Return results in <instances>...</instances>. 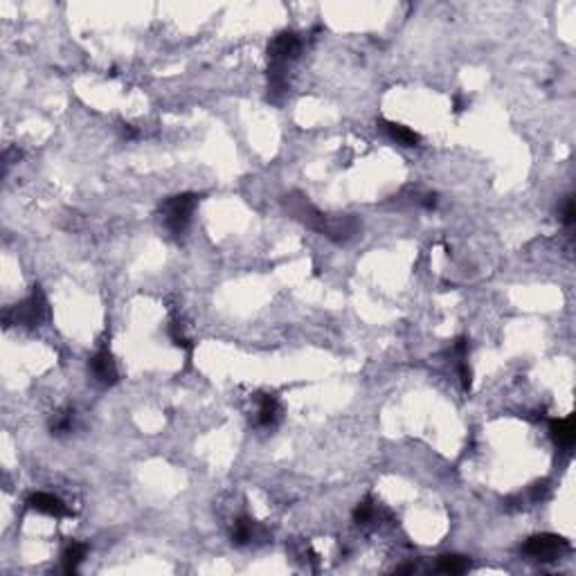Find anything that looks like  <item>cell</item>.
Masks as SVG:
<instances>
[{"mask_svg": "<svg viewBox=\"0 0 576 576\" xmlns=\"http://www.w3.org/2000/svg\"><path fill=\"white\" fill-rule=\"evenodd\" d=\"M45 318H48V299H45L43 291L39 286L32 288L30 297H25L23 302L9 306L5 311V325L11 327H25V329H37L41 327Z\"/></svg>", "mask_w": 576, "mask_h": 576, "instance_id": "cell-1", "label": "cell"}, {"mask_svg": "<svg viewBox=\"0 0 576 576\" xmlns=\"http://www.w3.org/2000/svg\"><path fill=\"white\" fill-rule=\"evenodd\" d=\"M199 205V196L196 194H176L169 196V199L160 205V218H163L165 227L174 237H182L187 232V227L192 223V214Z\"/></svg>", "mask_w": 576, "mask_h": 576, "instance_id": "cell-2", "label": "cell"}, {"mask_svg": "<svg viewBox=\"0 0 576 576\" xmlns=\"http://www.w3.org/2000/svg\"><path fill=\"white\" fill-rule=\"evenodd\" d=\"M568 549H570V543L563 536H556V534H538V536H532L522 545V551L527 556L543 561V563L561 558Z\"/></svg>", "mask_w": 576, "mask_h": 576, "instance_id": "cell-3", "label": "cell"}, {"mask_svg": "<svg viewBox=\"0 0 576 576\" xmlns=\"http://www.w3.org/2000/svg\"><path fill=\"white\" fill-rule=\"evenodd\" d=\"M302 52V39L295 32H282L277 34L268 45V61L270 65H284L288 61H295Z\"/></svg>", "mask_w": 576, "mask_h": 576, "instance_id": "cell-4", "label": "cell"}, {"mask_svg": "<svg viewBox=\"0 0 576 576\" xmlns=\"http://www.w3.org/2000/svg\"><path fill=\"white\" fill-rule=\"evenodd\" d=\"M90 374H93L95 383H99L101 387H111L118 383L120 378L118 365H115L113 353L106 347L99 349L93 358H90Z\"/></svg>", "mask_w": 576, "mask_h": 576, "instance_id": "cell-5", "label": "cell"}, {"mask_svg": "<svg viewBox=\"0 0 576 576\" xmlns=\"http://www.w3.org/2000/svg\"><path fill=\"white\" fill-rule=\"evenodd\" d=\"M27 506L39 513H48L54 518H63L70 515V509L65 506V502L61 498H56L52 493H34L27 498Z\"/></svg>", "mask_w": 576, "mask_h": 576, "instance_id": "cell-6", "label": "cell"}, {"mask_svg": "<svg viewBox=\"0 0 576 576\" xmlns=\"http://www.w3.org/2000/svg\"><path fill=\"white\" fill-rule=\"evenodd\" d=\"M549 434L551 439L556 442V446L561 448H572L574 439H576V428H574V419H551L549 421Z\"/></svg>", "mask_w": 576, "mask_h": 576, "instance_id": "cell-7", "label": "cell"}, {"mask_svg": "<svg viewBox=\"0 0 576 576\" xmlns=\"http://www.w3.org/2000/svg\"><path fill=\"white\" fill-rule=\"evenodd\" d=\"M282 419V406L275 396L263 394L259 399V410H257V423L263 428H273L275 423Z\"/></svg>", "mask_w": 576, "mask_h": 576, "instance_id": "cell-8", "label": "cell"}, {"mask_svg": "<svg viewBox=\"0 0 576 576\" xmlns=\"http://www.w3.org/2000/svg\"><path fill=\"white\" fill-rule=\"evenodd\" d=\"M383 131L389 135V140H394L396 144L401 146H417L421 142V135L417 131L408 129V126H403L399 122H381Z\"/></svg>", "mask_w": 576, "mask_h": 576, "instance_id": "cell-9", "label": "cell"}, {"mask_svg": "<svg viewBox=\"0 0 576 576\" xmlns=\"http://www.w3.org/2000/svg\"><path fill=\"white\" fill-rule=\"evenodd\" d=\"M434 570L442 574H464L470 570V558L462 554H444L437 558Z\"/></svg>", "mask_w": 576, "mask_h": 576, "instance_id": "cell-10", "label": "cell"}, {"mask_svg": "<svg viewBox=\"0 0 576 576\" xmlns=\"http://www.w3.org/2000/svg\"><path fill=\"white\" fill-rule=\"evenodd\" d=\"M257 534H259L257 522L244 515V518H239L232 527V543L234 545H250L252 540L257 538Z\"/></svg>", "mask_w": 576, "mask_h": 576, "instance_id": "cell-11", "label": "cell"}, {"mask_svg": "<svg viewBox=\"0 0 576 576\" xmlns=\"http://www.w3.org/2000/svg\"><path fill=\"white\" fill-rule=\"evenodd\" d=\"M86 554H88V547H86L84 543H70V545H68V547L63 549V556H61V561H63V572H65V574H75L77 568L84 563Z\"/></svg>", "mask_w": 576, "mask_h": 576, "instance_id": "cell-12", "label": "cell"}, {"mask_svg": "<svg viewBox=\"0 0 576 576\" xmlns=\"http://www.w3.org/2000/svg\"><path fill=\"white\" fill-rule=\"evenodd\" d=\"M376 518H378V511H376V506H374L370 500L361 502V504L353 509V522H356V525H361V527L374 525V522H376Z\"/></svg>", "mask_w": 576, "mask_h": 576, "instance_id": "cell-13", "label": "cell"}, {"mask_svg": "<svg viewBox=\"0 0 576 576\" xmlns=\"http://www.w3.org/2000/svg\"><path fill=\"white\" fill-rule=\"evenodd\" d=\"M73 425H75V410H63L59 414H54V419L50 423V430L52 434H65V432H70L73 430Z\"/></svg>", "mask_w": 576, "mask_h": 576, "instance_id": "cell-14", "label": "cell"}, {"mask_svg": "<svg viewBox=\"0 0 576 576\" xmlns=\"http://www.w3.org/2000/svg\"><path fill=\"white\" fill-rule=\"evenodd\" d=\"M169 336H171V340H174L176 347L185 349L187 353H192V349H194V342H192V340L185 336V333H182L180 322H171V325H169Z\"/></svg>", "mask_w": 576, "mask_h": 576, "instance_id": "cell-15", "label": "cell"}, {"mask_svg": "<svg viewBox=\"0 0 576 576\" xmlns=\"http://www.w3.org/2000/svg\"><path fill=\"white\" fill-rule=\"evenodd\" d=\"M576 221V210H574V199L572 196H568V201L565 205H563V223H565L568 227H572Z\"/></svg>", "mask_w": 576, "mask_h": 576, "instance_id": "cell-16", "label": "cell"}, {"mask_svg": "<svg viewBox=\"0 0 576 576\" xmlns=\"http://www.w3.org/2000/svg\"><path fill=\"white\" fill-rule=\"evenodd\" d=\"M421 205L425 207V210H434V207H437V196H434V194H428V196H423Z\"/></svg>", "mask_w": 576, "mask_h": 576, "instance_id": "cell-17", "label": "cell"}, {"mask_svg": "<svg viewBox=\"0 0 576 576\" xmlns=\"http://www.w3.org/2000/svg\"><path fill=\"white\" fill-rule=\"evenodd\" d=\"M120 131H122V137H126V140H133V137H135V129L131 124H122Z\"/></svg>", "mask_w": 576, "mask_h": 576, "instance_id": "cell-18", "label": "cell"}, {"mask_svg": "<svg viewBox=\"0 0 576 576\" xmlns=\"http://www.w3.org/2000/svg\"><path fill=\"white\" fill-rule=\"evenodd\" d=\"M417 570H419V568L414 565V563H408V565H401V568H396V574H414Z\"/></svg>", "mask_w": 576, "mask_h": 576, "instance_id": "cell-19", "label": "cell"}]
</instances>
